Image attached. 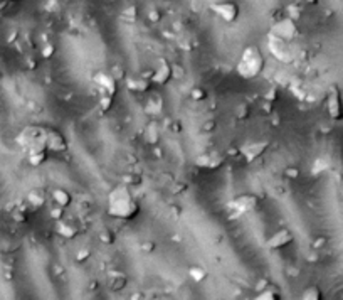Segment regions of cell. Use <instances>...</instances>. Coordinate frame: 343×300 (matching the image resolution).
<instances>
[{
  "label": "cell",
  "instance_id": "5b68a950",
  "mask_svg": "<svg viewBox=\"0 0 343 300\" xmlns=\"http://www.w3.org/2000/svg\"><path fill=\"white\" fill-rule=\"evenodd\" d=\"M326 113L333 121L343 120V98L338 85H330L326 93Z\"/></svg>",
  "mask_w": 343,
  "mask_h": 300
},
{
  "label": "cell",
  "instance_id": "7a4b0ae2",
  "mask_svg": "<svg viewBox=\"0 0 343 300\" xmlns=\"http://www.w3.org/2000/svg\"><path fill=\"white\" fill-rule=\"evenodd\" d=\"M264 66H266V58H264L261 47L256 44H249L241 53L236 71L242 80H256L264 71Z\"/></svg>",
  "mask_w": 343,
  "mask_h": 300
},
{
  "label": "cell",
  "instance_id": "6da1fadb",
  "mask_svg": "<svg viewBox=\"0 0 343 300\" xmlns=\"http://www.w3.org/2000/svg\"><path fill=\"white\" fill-rule=\"evenodd\" d=\"M106 213L111 218L121 221H131L140 214V204L136 203L128 186L120 184L109 191Z\"/></svg>",
  "mask_w": 343,
  "mask_h": 300
},
{
  "label": "cell",
  "instance_id": "5bb4252c",
  "mask_svg": "<svg viewBox=\"0 0 343 300\" xmlns=\"http://www.w3.org/2000/svg\"><path fill=\"white\" fill-rule=\"evenodd\" d=\"M79 224L76 223L74 219L69 218H63L58 221V233L64 240H74V238L79 235Z\"/></svg>",
  "mask_w": 343,
  "mask_h": 300
},
{
  "label": "cell",
  "instance_id": "277c9868",
  "mask_svg": "<svg viewBox=\"0 0 343 300\" xmlns=\"http://www.w3.org/2000/svg\"><path fill=\"white\" fill-rule=\"evenodd\" d=\"M210 10H212L220 20H224L225 24H232V22H236L241 15L239 4L234 2V0H217V2H212L210 4Z\"/></svg>",
  "mask_w": 343,
  "mask_h": 300
},
{
  "label": "cell",
  "instance_id": "1f68e13d",
  "mask_svg": "<svg viewBox=\"0 0 343 300\" xmlns=\"http://www.w3.org/2000/svg\"><path fill=\"white\" fill-rule=\"evenodd\" d=\"M88 257H91V249L90 248H82L76 253V260L77 262H86Z\"/></svg>",
  "mask_w": 343,
  "mask_h": 300
},
{
  "label": "cell",
  "instance_id": "44dd1931",
  "mask_svg": "<svg viewBox=\"0 0 343 300\" xmlns=\"http://www.w3.org/2000/svg\"><path fill=\"white\" fill-rule=\"evenodd\" d=\"M281 298V292L273 285H266L263 290H259L256 300H278Z\"/></svg>",
  "mask_w": 343,
  "mask_h": 300
},
{
  "label": "cell",
  "instance_id": "4dcf8cb0",
  "mask_svg": "<svg viewBox=\"0 0 343 300\" xmlns=\"http://www.w3.org/2000/svg\"><path fill=\"white\" fill-rule=\"evenodd\" d=\"M326 243H328V240H326L325 236H318V238H315V240H313L311 246H313V249H322V248L326 246Z\"/></svg>",
  "mask_w": 343,
  "mask_h": 300
},
{
  "label": "cell",
  "instance_id": "cb8c5ba5",
  "mask_svg": "<svg viewBox=\"0 0 343 300\" xmlns=\"http://www.w3.org/2000/svg\"><path fill=\"white\" fill-rule=\"evenodd\" d=\"M189 277H190V279H192L193 282H195V283H202V282L209 277V273H207V270L204 268V266H201V265H193V266H190V268H189Z\"/></svg>",
  "mask_w": 343,
  "mask_h": 300
},
{
  "label": "cell",
  "instance_id": "e0dca14e",
  "mask_svg": "<svg viewBox=\"0 0 343 300\" xmlns=\"http://www.w3.org/2000/svg\"><path fill=\"white\" fill-rule=\"evenodd\" d=\"M51 197H52L54 204H58V206L64 208V209L68 206H71V203H73V196H71V192L64 187L54 189V191L51 192Z\"/></svg>",
  "mask_w": 343,
  "mask_h": 300
},
{
  "label": "cell",
  "instance_id": "f546056e",
  "mask_svg": "<svg viewBox=\"0 0 343 300\" xmlns=\"http://www.w3.org/2000/svg\"><path fill=\"white\" fill-rule=\"evenodd\" d=\"M51 216H52V219H56V221L63 219L64 218V208H61V206H58V204H54L52 209H51Z\"/></svg>",
  "mask_w": 343,
  "mask_h": 300
},
{
  "label": "cell",
  "instance_id": "836d02e7",
  "mask_svg": "<svg viewBox=\"0 0 343 300\" xmlns=\"http://www.w3.org/2000/svg\"><path fill=\"white\" fill-rule=\"evenodd\" d=\"M141 249H143V252H147V253H150V252H153V249H155V243L153 241H145L141 244Z\"/></svg>",
  "mask_w": 343,
  "mask_h": 300
},
{
  "label": "cell",
  "instance_id": "83f0119b",
  "mask_svg": "<svg viewBox=\"0 0 343 300\" xmlns=\"http://www.w3.org/2000/svg\"><path fill=\"white\" fill-rule=\"evenodd\" d=\"M190 98L193 102H204V99L207 98V91L202 90V88H193L190 91Z\"/></svg>",
  "mask_w": 343,
  "mask_h": 300
},
{
  "label": "cell",
  "instance_id": "2e32d148",
  "mask_svg": "<svg viewBox=\"0 0 343 300\" xmlns=\"http://www.w3.org/2000/svg\"><path fill=\"white\" fill-rule=\"evenodd\" d=\"M268 145H269L268 142H254L251 145L242 148V154H244L247 162H252V160H256L258 157H261V155L266 152Z\"/></svg>",
  "mask_w": 343,
  "mask_h": 300
},
{
  "label": "cell",
  "instance_id": "8992f818",
  "mask_svg": "<svg viewBox=\"0 0 343 300\" xmlns=\"http://www.w3.org/2000/svg\"><path fill=\"white\" fill-rule=\"evenodd\" d=\"M271 34L291 42L300 36V27H298L296 20L293 17H283L274 22L273 29H271Z\"/></svg>",
  "mask_w": 343,
  "mask_h": 300
},
{
  "label": "cell",
  "instance_id": "d4e9b609",
  "mask_svg": "<svg viewBox=\"0 0 343 300\" xmlns=\"http://www.w3.org/2000/svg\"><path fill=\"white\" fill-rule=\"evenodd\" d=\"M98 240L103 244H113L116 240V235L113 230H109V228H103V230L98 233Z\"/></svg>",
  "mask_w": 343,
  "mask_h": 300
},
{
  "label": "cell",
  "instance_id": "9a60e30c",
  "mask_svg": "<svg viewBox=\"0 0 343 300\" xmlns=\"http://www.w3.org/2000/svg\"><path fill=\"white\" fill-rule=\"evenodd\" d=\"M150 86H152V80L150 78H145L143 74L141 76H131L126 80V88H128L131 93H136V94L150 91Z\"/></svg>",
  "mask_w": 343,
  "mask_h": 300
},
{
  "label": "cell",
  "instance_id": "d6a6232c",
  "mask_svg": "<svg viewBox=\"0 0 343 300\" xmlns=\"http://www.w3.org/2000/svg\"><path fill=\"white\" fill-rule=\"evenodd\" d=\"M111 74H113V78H115L116 81H120L121 78H125V71H123V68H121V66H113Z\"/></svg>",
  "mask_w": 343,
  "mask_h": 300
},
{
  "label": "cell",
  "instance_id": "7402d4cb",
  "mask_svg": "<svg viewBox=\"0 0 343 300\" xmlns=\"http://www.w3.org/2000/svg\"><path fill=\"white\" fill-rule=\"evenodd\" d=\"M27 160L32 167H39L47 160V150H36V152H27Z\"/></svg>",
  "mask_w": 343,
  "mask_h": 300
},
{
  "label": "cell",
  "instance_id": "7c38bea8",
  "mask_svg": "<svg viewBox=\"0 0 343 300\" xmlns=\"http://www.w3.org/2000/svg\"><path fill=\"white\" fill-rule=\"evenodd\" d=\"M291 243H295V235L291 233V230H288V228H281L274 233V235H271L266 241V246L269 249H283L286 246H290Z\"/></svg>",
  "mask_w": 343,
  "mask_h": 300
},
{
  "label": "cell",
  "instance_id": "484cf974",
  "mask_svg": "<svg viewBox=\"0 0 343 300\" xmlns=\"http://www.w3.org/2000/svg\"><path fill=\"white\" fill-rule=\"evenodd\" d=\"M249 115H251V110H249V107H247V105H244V103L237 105V107L234 108V116L239 121L241 120H247Z\"/></svg>",
  "mask_w": 343,
  "mask_h": 300
},
{
  "label": "cell",
  "instance_id": "4316f807",
  "mask_svg": "<svg viewBox=\"0 0 343 300\" xmlns=\"http://www.w3.org/2000/svg\"><path fill=\"white\" fill-rule=\"evenodd\" d=\"M113 98L115 96H111V94L101 93V98H99V108H101L103 112H108V110L111 108V105H113Z\"/></svg>",
  "mask_w": 343,
  "mask_h": 300
},
{
  "label": "cell",
  "instance_id": "ffe728a7",
  "mask_svg": "<svg viewBox=\"0 0 343 300\" xmlns=\"http://www.w3.org/2000/svg\"><path fill=\"white\" fill-rule=\"evenodd\" d=\"M27 201L32 208H41L44 206V203H46V192L42 191V189H32V191L27 194Z\"/></svg>",
  "mask_w": 343,
  "mask_h": 300
},
{
  "label": "cell",
  "instance_id": "3957f363",
  "mask_svg": "<svg viewBox=\"0 0 343 300\" xmlns=\"http://www.w3.org/2000/svg\"><path fill=\"white\" fill-rule=\"evenodd\" d=\"M46 132L44 127H25L19 135L17 143L25 150V152H36V150H47L46 148Z\"/></svg>",
  "mask_w": 343,
  "mask_h": 300
},
{
  "label": "cell",
  "instance_id": "ba28073f",
  "mask_svg": "<svg viewBox=\"0 0 343 300\" xmlns=\"http://www.w3.org/2000/svg\"><path fill=\"white\" fill-rule=\"evenodd\" d=\"M269 51L274 54L276 59L283 61V63H291L293 61L290 41H284V39H279L273 34H269Z\"/></svg>",
  "mask_w": 343,
  "mask_h": 300
},
{
  "label": "cell",
  "instance_id": "8fae6325",
  "mask_svg": "<svg viewBox=\"0 0 343 300\" xmlns=\"http://www.w3.org/2000/svg\"><path fill=\"white\" fill-rule=\"evenodd\" d=\"M93 81L98 86V90L104 94H111L115 96L116 91H118V81L115 80L111 73H106V71H98L93 76Z\"/></svg>",
  "mask_w": 343,
  "mask_h": 300
},
{
  "label": "cell",
  "instance_id": "74e56055",
  "mask_svg": "<svg viewBox=\"0 0 343 300\" xmlns=\"http://www.w3.org/2000/svg\"><path fill=\"white\" fill-rule=\"evenodd\" d=\"M9 2H14V0H9Z\"/></svg>",
  "mask_w": 343,
  "mask_h": 300
},
{
  "label": "cell",
  "instance_id": "d590c367",
  "mask_svg": "<svg viewBox=\"0 0 343 300\" xmlns=\"http://www.w3.org/2000/svg\"><path fill=\"white\" fill-rule=\"evenodd\" d=\"M54 53V47L52 46H47L46 49H44V58H51Z\"/></svg>",
  "mask_w": 343,
  "mask_h": 300
},
{
  "label": "cell",
  "instance_id": "8d00e7d4",
  "mask_svg": "<svg viewBox=\"0 0 343 300\" xmlns=\"http://www.w3.org/2000/svg\"><path fill=\"white\" fill-rule=\"evenodd\" d=\"M160 2H172V0H160Z\"/></svg>",
  "mask_w": 343,
  "mask_h": 300
},
{
  "label": "cell",
  "instance_id": "603a6c76",
  "mask_svg": "<svg viewBox=\"0 0 343 300\" xmlns=\"http://www.w3.org/2000/svg\"><path fill=\"white\" fill-rule=\"evenodd\" d=\"M301 298L303 300H322L323 292L318 285H308L305 290L301 292Z\"/></svg>",
  "mask_w": 343,
  "mask_h": 300
},
{
  "label": "cell",
  "instance_id": "30bf717a",
  "mask_svg": "<svg viewBox=\"0 0 343 300\" xmlns=\"http://www.w3.org/2000/svg\"><path fill=\"white\" fill-rule=\"evenodd\" d=\"M46 148H47V152H56V154L66 152V150L69 148L68 138H66L59 130L47 129V132H46Z\"/></svg>",
  "mask_w": 343,
  "mask_h": 300
},
{
  "label": "cell",
  "instance_id": "ac0fdd59",
  "mask_svg": "<svg viewBox=\"0 0 343 300\" xmlns=\"http://www.w3.org/2000/svg\"><path fill=\"white\" fill-rule=\"evenodd\" d=\"M162 110H163V98L158 93L150 94L145 102V112L150 115H158Z\"/></svg>",
  "mask_w": 343,
  "mask_h": 300
},
{
  "label": "cell",
  "instance_id": "4fadbf2b",
  "mask_svg": "<svg viewBox=\"0 0 343 300\" xmlns=\"http://www.w3.org/2000/svg\"><path fill=\"white\" fill-rule=\"evenodd\" d=\"M222 162H224V157L219 152H215V150L198 155L195 159L197 167H204V169H217L222 165Z\"/></svg>",
  "mask_w": 343,
  "mask_h": 300
},
{
  "label": "cell",
  "instance_id": "d6986e66",
  "mask_svg": "<svg viewBox=\"0 0 343 300\" xmlns=\"http://www.w3.org/2000/svg\"><path fill=\"white\" fill-rule=\"evenodd\" d=\"M126 283H128V279H126V275L121 273V271H111L108 277V285L113 292L123 290L126 287Z\"/></svg>",
  "mask_w": 343,
  "mask_h": 300
},
{
  "label": "cell",
  "instance_id": "f1b7e54d",
  "mask_svg": "<svg viewBox=\"0 0 343 300\" xmlns=\"http://www.w3.org/2000/svg\"><path fill=\"white\" fill-rule=\"evenodd\" d=\"M283 176L288 177V179H298V177H300V169H298V167H293V165H290V167H286V169H284Z\"/></svg>",
  "mask_w": 343,
  "mask_h": 300
},
{
  "label": "cell",
  "instance_id": "52a82bcc",
  "mask_svg": "<svg viewBox=\"0 0 343 300\" xmlns=\"http://www.w3.org/2000/svg\"><path fill=\"white\" fill-rule=\"evenodd\" d=\"M229 208L236 216H244L249 213H254L259 208V197L254 194H241V196L234 197L229 203Z\"/></svg>",
  "mask_w": 343,
  "mask_h": 300
},
{
  "label": "cell",
  "instance_id": "9c48e42d",
  "mask_svg": "<svg viewBox=\"0 0 343 300\" xmlns=\"http://www.w3.org/2000/svg\"><path fill=\"white\" fill-rule=\"evenodd\" d=\"M150 80L155 85L165 86L170 80H174V64H170L165 58H160L157 68H153L152 71Z\"/></svg>",
  "mask_w": 343,
  "mask_h": 300
},
{
  "label": "cell",
  "instance_id": "e575fe53",
  "mask_svg": "<svg viewBox=\"0 0 343 300\" xmlns=\"http://www.w3.org/2000/svg\"><path fill=\"white\" fill-rule=\"evenodd\" d=\"M14 219L25 221V213H22V211H17V213H14Z\"/></svg>",
  "mask_w": 343,
  "mask_h": 300
}]
</instances>
